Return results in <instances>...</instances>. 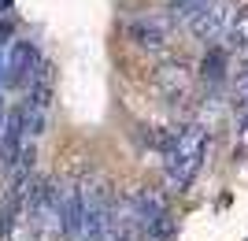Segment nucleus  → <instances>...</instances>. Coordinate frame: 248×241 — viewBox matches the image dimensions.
I'll list each match as a JSON object with an SVG mask.
<instances>
[{"mask_svg": "<svg viewBox=\"0 0 248 241\" xmlns=\"http://www.w3.org/2000/svg\"><path fill=\"white\" fill-rule=\"evenodd\" d=\"M204 152H207V130L200 123H193L186 134H178L167 148V186L170 189H186L189 182L197 178L200 163H204Z\"/></svg>", "mask_w": 248, "mask_h": 241, "instance_id": "1", "label": "nucleus"}, {"mask_svg": "<svg viewBox=\"0 0 248 241\" xmlns=\"http://www.w3.org/2000/svg\"><path fill=\"white\" fill-rule=\"evenodd\" d=\"M26 223L37 241H56L63 234V186L60 182H37L26 193Z\"/></svg>", "mask_w": 248, "mask_h": 241, "instance_id": "2", "label": "nucleus"}, {"mask_svg": "<svg viewBox=\"0 0 248 241\" xmlns=\"http://www.w3.org/2000/svg\"><path fill=\"white\" fill-rule=\"evenodd\" d=\"M85 234L82 241H115V197L104 178H82Z\"/></svg>", "mask_w": 248, "mask_h": 241, "instance_id": "3", "label": "nucleus"}, {"mask_svg": "<svg viewBox=\"0 0 248 241\" xmlns=\"http://www.w3.org/2000/svg\"><path fill=\"white\" fill-rule=\"evenodd\" d=\"M130 219H134L141 241H170L174 238V223H170L167 204L155 193H148V189L130 200Z\"/></svg>", "mask_w": 248, "mask_h": 241, "instance_id": "4", "label": "nucleus"}, {"mask_svg": "<svg viewBox=\"0 0 248 241\" xmlns=\"http://www.w3.org/2000/svg\"><path fill=\"white\" fill-rule=\"evenodd\" d=\"M233 19H237V4L233 0H200L182 22L204 41H218L222 33L233 30Z\"/></svg>", "mask_w": 248, "mask_h": 241, "instance_id": "5", "label": "nucleus"}, {"mask_svg": "<svg viewBox=\"0 0 248 241\" xmlns=\"http://www.w3.org/2000/svg\"><path fill=\"white\" fill-rule=\"evenodd\" d=\"M33 71H37V48L30 41H15L11 45L8 60H4V82L11 89H19V85H30Z\"/></svg>", "mask_w": 248, "mask_h": 241, "instance_id": "6", "label": "nucleus"}, {"mask_svg": "<svg viewBox=\"0 0 248 241\" xmlns=\"http://www.w3.org/2000/svg\"><path fill=\"white\" fill-rule=\"evenodd\" d=\"M85 234V208H82V182L63 186V238L82 241Z\"/></svg>", "mask_w": 248, "mask_h": 241, "instance_id": "7", "label": "nucleus"}, {"mask_svg": "<svg viewBox=\"0 0 248 241\" xmlns=\"http://www.w3.org/2000/svg\"><path fill=\"white\" fill-rule=\"evenodd\" d=\"M26 123H22V104L8 112V123H4V137H0V163L4 167H15L19 163V152H26Z\"/></svg>", "mask_w": 248, "mask_h": 241, "instance_id": "8", "label": "nucleus"}, {"mask_svg": "<svg viewBox=\"0 0 248 241\" xmlns=\"http://www.w3.org/2000/svg\"><path fill=\"white\" fill-rule=\"evenodd\" d=\"M222 74H226V56H222V48H211V52L204 56V78L218 82Z\"/></svg>", "mask_w": 248, "mask_h": 241, "instance_id": "9", "label": "nucleus"}, {"mask_svg": "<svg viewBox=\"0 0 248 241\" xmlns=\"http://www.w3.org/2000/svg\"><path fill=\"white\" fill-rule=\"evenodd\" d=\"M233 41L248 45V11H245V15H237V19H233Z\"/></svg>", "mask_w": 248, "mask_h": 241, "instance_id": "10", "label": "nucleus"}, {"mask_svg": "<svg viewBox=\"0 0 248 241\" xmlns=\"http://www.w3.org/2000/svg\"><path fill=\"white\" fill-rule=\"evenodd\" d=\"M197 4H200V0H170V8H174V15H178V19H186V15H189L193 8H197Z\"/></svg>", "mask_w": 248, "mask_h": 241, "instance_id": "11", "label": "nucleus"}, {"mask_svg": "<svg viewBox=\"0 0 248 241\" xmlns=\"http://www.w3.org/2000/svg\"><path fill=\"white\" fill-rule=\"evenodd\" d=\"M237 100H241V104L248 108V78H245V82H241V96H237ZM245 126H248V115H245Z\"/></svg>", "mask_w": 248, "mask_h": 241, "instance_id": "12", "label": "nucleus"}, {"mask_svg": "<svg viewBox=\"0 0 248 241\" xmlns=\"http://www.w3.org/2000/svg\"><path fill=\"white\" fill-rule=\"evenodd\" d=\"M11 8V0H0V11H8Z\"/></svg>", "mask_w": 248, "mask_h": 241, "instance_id": "13", "label": "nucleus"}]
</instances>
